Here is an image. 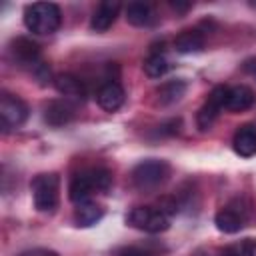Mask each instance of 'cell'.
<instances>
[{
	"label": "cell",
	"instance_id": "25",
	"mask_svg": "<svg viewBox=\"0 0 256 256\" xmlns=\"http://www.w3.org/2000/svg\"><path fill=\"white\" fill-rule=\"evenodd\" d=\"M48 256H54V254H48Z\"/></svg>",
	"mask_w": 256,
	"mask_h": 256
},
{
	"label": "cell",
	"instance_id": "9",
	"mask_svg": "<svg viewBox=\"0 0 256 256\" xmlns=\"http://www.w3.org/2000/svg\"><path fill=\"white\" fill-rule=\"evenodd\" d=\"M226 96H228V86L212 88V92L208 94V100L204 102V106L198 110V116H196L200 130H208L214 124L220 110H224V106H226Z\"/></svg>",
	"mask_w": 256,
	"mask_h": 256
},
{
	"label": "cell",
	"instance_id": "3",
	"mask_svg": "<svg viewBox=\"0 0 256 256\" xmlns=\"http://www.w3.org/2000/svg\"><path fill=\"white\" fill-rule=\"evenodd\" d=\"M252 218H254V206H252V202H248L246 198H232L226 206H222L216 212L214 224L224 234H236L244 226H248V222Z\"/></svg>",
	"mask_w": 256,
	"mask_h": 256
},
{
	"label": "cell",
	"instance_id": "22",
	"mask_svg": "<svg viewBox=\"0 0 256 256\" xmlns=\"http://www.w3.org/2000/svg\"><path fill=\"white\" fill-rule=\"evenodd\" d=\"M118 256H152L148 250H144V248H138V246H128V248H124V250H120V254Z\"/></svg>",
	"mask_w": 256,
	"mask_h": 256
},
{
	"label": "cell",
	"instance_id": "23",
	"mask_svg": "<svg viewBox=\"0 0 256 256\" xmlns=\"http://www.w3.org/2000/svg\"><path fill=\"white\" fill-rule=\"evenodd\" d=\"M170 6H172V10H176V12H186L192 4H190V2H170Z\"/></svg>",
	"mask_w": 256,
	"mask_h": 256
},
{
	"label": "cell",
	"instance_id": "1",
	"mask_svg": "<svg viewBox=\"0 0 256 256\" xmlns=\"http://www.w3.org/2000/svg\"><path fill=\"white\" fill-rule=\"evenodd\" d=\"M112 186V174L106 168H90L72 176L68 186V196L74 204L90 200L94 192H106Z\"/></svg>",
	"mask_w": 256,
	"mask_h": 256
},
{
	"label": "cell",
	"instance_id": "17",
	"mask_svg": "<svg viewBox=\"0 0 256 256\" xmlns=\"http://www.w3.org/2000/svg\"><path fill=\"white\" fill-rule=\"evenodd\" d=\"M174 48L180 54H190V52H200L204 48V34L200 30H184L182 34L176 36Z\"/></svg>",
	"mask_w": 256,
	"mask_h": 256
},
{
	"label": "cell",
	"instance_id": "11",
	"mask_svg": "<svg viewBox=\"0 0 256 256\" xmlns=\"http://www.w3.org/2000/svg\"><path fill=\"white\" fill-rule=\"evenodd\" d=\"M54 86L62 94V98L70 102H82L86 98V86L74 74H58L54 78Z\"/></svg>",
	"mask_w": 256,
	"mask_h": 256
},
{
	"label": "cell",
	"instance_id": "14",
	"mask_svg": "<svg viewBox=\"0 0 256 256\" xmlns=\"http://www.w3.org/2000/svg\"><path fill=\"white\" fill-rule=\"evenodd\" d=\"M74 118V102L62 98V100H52L46 110H44V120L50 126H64Z\"/></svg>",
	"mask_w": 256,
	"mask_h": 256
},
{
	"label": "cell",
	"instance_id": "16",
	"mask_svg": "<svg viewBox=\"0 0 256 256\" xmlns=\"http://www.w3.org/2000/svg\"><path fill=\"white\" fill-rule=\"evenodd\" d=\"M102 216H104L102 206H98V204L92 202V200H86V202L76 204V210H74V222H76L78 226H82V228L94 226Z\"/></svg>",
	"mask_w": 256,
	"mask_h": 256
},
{
	"label": "cell",
	"instance_id": "5",
	"mask_svg": "<svg viewBox=\"0 0 256 256\" xmlns=\"http://www.w3.org/2000/svg\"><path fill=\"white\" fill-rule=\"evenodd\" d=\"M126 222L132 228L148 232V234H160L170 228V216L166 212H162L160 208H152V206L132 208L126 216Z\"/></svg>",
	"mask_w": 256,
	"mask_h": 256
},
{
	"label": "cell",
	"instance_id": "12",
	"mask_svg": "<svg viewBox=\"0 0 256 256\" xmlns=\"http://www.w3.org/2000/svg\"><path fill=\"white\" fill-rule=\"evenodd\" d=\"M118 12H120V4L118 2H112V0L100 2L98 8L94 10L92 18H90V28L94 32H106L116 22Z\"/></svg>",
	"mask_w": 256,
	"mask_h": 256
},
{
	"label": "cell",
	"instance_id": "24",
	"mask_svg": "<svg viewBox=\"0 0 256 256\" xmlns=\"http://www.w3.org/2000/svg\"><path fill=\"white\" fill-rule=\"evenodd\" d=\"M252 72H254V74H256V66H254V70H252Z\"/></svg>",
	"mask_w": 256,
	"mask_h": 256
},
{
	"label": "cell",
	"instance_id": "19",
	"mask_svg": "<svg viewBox=\"0 0 256 256\" xmlns=\"http://www.w3.org/2000/svg\"><path fill=\"white\" fill-rule=\"evenodd\" d=\"M126 20L132 26H148L154 20L152 6L146 2H130L126 6Z\"/></svg>",
	"mask_w": 256,
	"mask_h": 256
},
{
	"label": "cell",
	"instance_id": "21",
	"mask_svg": "<svg viewBox=\"0 0 256 256\" xmlns=\"http://www.w3.org/2000/svg\"><path fill=\"white\" fill-rule=\"evenodd\" d=\"M254 254H256V240L254 238H242V240L220 250V256H254Z\"/></svg>",
	"mask_w": 256,
	"mask_h": 256
},
{
	"label": "cell",
	"instance_id": "2",
	"mask_svg": "<svg viewBox=\"0 0 256 256\" xmlns=\"http://www.w3.org/2000/svg\"><path fill=\"white\" fill-rule=\"evenodd\" d=\"M24 24L32 34H54L62 24V12L54 2H34L24 10Z\"/></svg>",
	"mask_w": 256,
	"mask_h": 256
},
{
	"label": "cell",
	"instance_id": "8",
	"mask_svg": "<svg viewBox=\"0 0 256 256\" xmlns=\"http://www.w3.org/2000/svg\"><path fill=\"white\" fill-rule=\"evenodd\" d=\"M10 54L14 58V62H18L22 68H28L32 72H36L44 62L40 60V46L26 38V36H18L12 40L10 44Z\"/></svg>",
	"mask_w": 256,
	"mask_h": 256
},
{
	"label": "cell",
	"instance_id": "18",
	"mask_svg": "<svg viewBox=\"0 0 256 256\" xmlns=\"http://www.w3.org/2000/svg\"><path fill=\"white\" fill-rule=\"evenodd\" d=\"M186 92V82L184 80H168L164 82L158 90H156V96H158V104L160 106H168V104H174L178 102Z\"/></svg>",
	"mask_w": 256,
	"mask_h": 256
},
{
	"label": "cell",
	"instance_id": "4",
	"mask_svg": "<svg viewBox=\"0 0 256 256\" xmlns=\"http://www.w3.org/2000/svg\"><path fill=\"white\" fill-rule=\"evenodd\" d=\"M168 174H170V166L164 160L148 158V160H142L140 164L134 166V170H132V184L138 190H154L162 182H166Z\"/></svg>",
	"mask_w": 256,
	"mask_h": 256
},
{
	"label": "cell",
	"instance_id": "20",
	"mask_svg": "<svg viewBox=\"0 0 256 256\" xmlns=\"http://www.w3.org/2000/svg\"><path fill=\"white\" fill-rule=\"evenodd\" d=\"M144 74L148 76V78H162L166 72H168V68H170V62H168V58L162 54V52H152L146 60H144Z\"/></svg>",
	"mask_w": 256,
	"mask_h": 256
},
{
	"label": "cell",
	"instance_id": "10",
	"mask_svg": "<svg viewBox=\"0 0 256 256\" xmlns=\"http://www.w3.org/2000/svg\"><path fill=\"white\" fill-rule=\"evenodd\" d=\"M98 106L106 112H116L122 104H124V88L120 86V82L116 80H108L98 88L96 94Z\"/></svg>",
	"mask_w": 256,
	"mask_h": 256
},
{
	"label": "cell",
	"instance_id": "6",
	"mask_svg": "<svg viewBox=\"0 0 256 256\" xmlns=\"http://www.w3.org/2000/svg\"><path fill=\"white\" fill-rule=\"evenodd\" d=\"M32 200L36 210L40 212H52L58 204V188H60V180L56 174H38L34 176L32 184Z\"/></svg>",
	"mask_w": 256,
	"mask_h": 256
},
{
	"label": "cell",
	"instance_id": "7",
	"mask_svg": "<svg viewBox=\"0 0 256 256\" xmlns=\"http://www.w3.org/2000/svg\"><path fill=\"white\" fill-rule=\"evenodd\" d=\"M28 118V106L22 98L4 92L0 96V124L4 132L20 128Z\"/></svg>",
	"mask_w": 256,
	"mask_h": 256
},
{
	"label": "cell",
	"instance_id": "15",
	"mask_svg": "<svg viewBox=\"0 0 256 256\" xmlns=\"http://www.w3.org/2000/svg\"><path fill=\"white\" fill-rule=\"evenodd\" d=\"M256 96L252 92V88L238 84V86H230L228 88V96H226V110L230 112H244L254 104Z\"/></svg>",
	"mask_w": 256,
	"mask_h": 256
},
{
	"label": "cell",
	"instance_id": "13",
	"mask_svg": "<svg viewBox=\"0 0 256 256\" xmlns=\"http://www.w3.org/2000/svg\"><path fill=\"white\" fill-rule=\"evenodd\" d=\"M234 152L242 158H252L256 156V126L254 124H244L236 130L234 140H232Z\"/></svg>",
	"mask_w": 256,
	"mask_h": 256
}]
</instances>
